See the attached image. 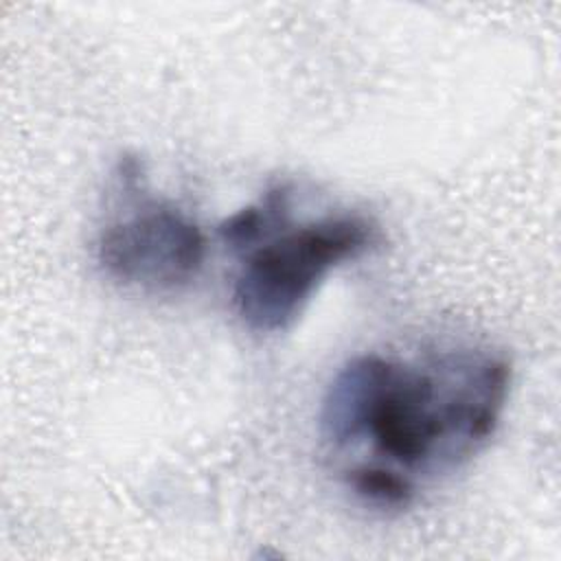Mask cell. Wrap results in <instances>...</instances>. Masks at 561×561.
Returning <instances> with one entry per match:
<instances>
[{
	"instance_id": "cell-2",
	"label": "cell",
	"mask_w": 561,
	"mask_h": 561,
	"mask_svg": "<svg viewBox=\"0 0 561 561\" xmlns=\"http://www.w3.org/2000/svg\"><path fill=\"white\" fill-rule=\"evenodd\" d=\"M377 243L379 228L362 213H331L298 226L285 215L241 250L232 309L250 331H285L337 267Z\"/></svg>"
},
{
	"instance_id": "cell-3",
	"label": "cell",
	"mask_w": 561,
	"mask_h": 561,
	"mask_svg": "<svg viewBox=\"0 0 561 561\" xmlns=\"http://www.w3.org/2000/svg\"><path fill=\"white\" fill-rule=\"evenodd\" d=\"M116 178L125 206L99 230V270L112 283L145 294H169L191 285L206 261V234L199 224L173 202L142 188L138 160H123Z\"/></svg>"
},
{
	"instance_id": "cell-1",
	"label": "cell",
	"mask_w": 561,
	"mask_h": 561,
	"mask_svg": "<svg viewBox=\"0 0 561 561\" xmlns=\"http://www.w3.org/2000/svg\"><path fill=\"white\" fill-rule=\"evenodd\" d=\"M511 381V364L491 351L410 359L362 353L324 390L320 438L357 500L403 511L425 484L460 471L489 445Z\"/></svg>"
}]
</instances>
